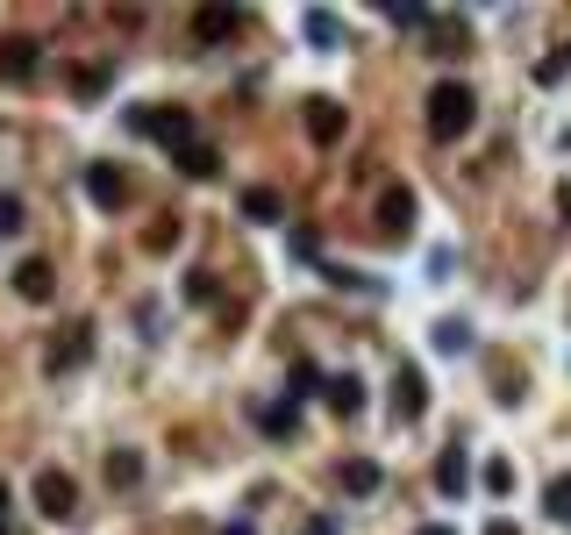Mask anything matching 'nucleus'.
Masks as SVG:
<instances>
[{"label": "nucleus", "mask_w": 571, "mask_h": 535, "mask_svg": "<svg viewBox=\"0 0 571 535\" xmlns=\"http://www.w3.org/2000/svg\"><path fill=\"white\" fill-rule=\"evenodd\" d=\"M472 121H478V100H472V86L443 79V86L429 94V136H435V143H457V136L472 129Z\"/></svg>", "instance_id": "1"}, {"label": "nucleus", "mask_w": 571, "mask_h": 535, "mask_svg": "<svg viewBox=\"0 0 571 535\" xmlns=\"http://www.w3.org/2000/svg\"><path fill=\"white\" fill-rule=\"evenodd\" d=\"M129 121H137L143 136H158V143H172V150L193 143V115H186V107H137Z\"/></svg>", "instance_id": "2"}, {"label": "nucleus", "mask_w": 571, "mask_h": 535, "mask_svg": "<svg viewBox=\"0 0 571 535\" xmlns=\"http://www.w3.org/2000/svg\"><path fill=\"white\" fill-rule=\"evenodd\" d=\"M422 415H429V386H422V372H414V364H400V372H394V421L414 428Z\"/></svg>", "instance_id": "3"}, {"label": "nucleus", "mask_w": 571, "mask_h": 535, "mask_svg": "<svg viewBox=\"0 0 571 535\" xmlns=\"http://www.w3.org/2000/svg\"><path fill=\"white\" fill-rule=\"evenodd\" d=\"M36 507L51 514V522H65V514L79 507V485H72V471H36Z\"/></svg>", "instance_id": "4"}, {"label": "nucleus", "mask_w": 571, "mask_h": 535, "mask_svg": "<svg viewBox=\"0 0 571 535\" xmlns=\"http://www.w3.org/2000/svg\"><path fill=\"white\" fill-rule=\"evenodd\" d=\"M343 129H351V115H343V100H328V94H314L308 100V136H314V143H343Z\"/></svg>", "instance_id": "5"}, {"label": "nucleus", "mask_w": 571, "mask_h": 535, "mask_svg": "<svg viewBox=\"0 0 571 535\" xmlns=\"http://www.w3.org/2000/svg\"><path fill=\"white\" fill-rule=\"evenodd\" d=\"M86 357H94V329H86V321H72V329L51 343V357H43V364H51V372H79Z\"/></svg>", "instance_id": "6"}, {"label": "nucleus", "mask_w": 571, "mask_h": 535, "mask_svg": "<svg viewBox=\"0 0 571 535\" xmlns=\"http://www.w3.org/2000/svg\"><path fill=\"white\" fill-rule=\"evenodd\" d=\"M414 228V193L408 186H386L379 193V236H408Z\"/></svg>", "instance_id": "7"}, {"label": "nucleus", "mask_w": 571, "mask_h": 535, "mask_svg": "<svg viewBox=\"0 0 571 535\" xmlns=\"http://www.w3.org/2000/svg\"><path fill=\"white\" fill-rule=\"evenodd\" d=\"M86 193H94V207H122L129 201V179L122 172H115V164H86Z\"/></svg>", "instance_id": "8"}, {"label": "nucleus", "mask_w": 571, "mask_h": 535, "mask_svg": "<svg viewBox=\"0 0 571 535\" xmlns=\"http://www.w3.org/2000/svg\"><path fill=\"white\" fill-rule=\"evenodd\" d=\"M236 29H244V14H236V8H201V14H193V36H201L207 51H215V43H229Z\"/></svg>", "instance_id": "9"}, {"label": "nucleus", "mask_w": 571, "mask_h": 535, "mask_svg": "<svg viewBox=\"0 0 571 535\" xmlns=\"http://www.w3.org/2000/svg\"><path fill=\"white\" fill-rule=\"evenodd\" d=\"M36 51H43L36 36H8L0 43V72H8V79H36Z\"/></svg>", "instance_id": "10"}, {"label": "nucleus", "mask_w": 571, "mask_h": 535, "mask_svg": "<svg viewBox=\"0 0 571 535\" xmlns=\"http://www.w3.org/2000/svg\"><path fill=\"white\" fill-rule=\"evenodd\" d=\"M322 400H328V407H336V415H343V421H357V415H365V378H351V372H336V378H328V393H322Z\"/></svg>", "instance_id": "11"}, {"label": "nucleus", "mask_w": 571, "mask_h": 535, "mask_svg": "<svg viewBox=\"0 0 571 535\" xmlns=\"http://www.w3.org/2000/svg\"><path fill=\"white\" fill-rule=\"evenodd\" d=\"M14 293H22V300H51L57 293L51 265H43V257H22V265H14Z\"/></svg>", "instance_id": "12"}, {"label": "nucleus", "mask_w": 571, "mask_h": 535, "mask_svg": "<svg viewBox=\"0 0 571 535\" xmlns=\"http://www.w3.org/2000/svg\"><path fill=\"white\" fill-rule=\"evenodd\" d=\"M379 479H386V471L371 464V457H351V464H343V493H357V500L379 493Z\"/></svg>", "instance_id": "13"}, {"label": "nucleus", "mask_w": 571, "mask_h": 535, "mask_svg": "<svg viewBox=\"0 0 571 535\" xmlns=\"http://www.w3.org/2000/svg\"><path fill=\"white\" fill-rule=\"evenodd\" d=\"M435 485H443V493H464V485H472V464H464V450H443V457H435Z\"/></svg>", "instance_id": "14"}, {"label": "nucleus", "mask_w": 571, "mask_h": 535, "mask_svg": "<svg viewBox=\"0 0 571 535\" xmlns=\"http://www.w3.org/2000/svg\"><path fill=\"white\" fill-rule=\"evenodd\" d=\"M179 172H186V179H215L222 172V158H215V150H207V143H186V150H179Z\"/></svg>", "instance_id": "15"}, {"label": "nucleus", "mask_w": 571, "mask_h": 535, "mask_svg": "<svg viewBox=\"0 0 571 535\" xmlns=\"http://www.w3.org/2000/svg\"><path fill=\"white\" fill-rule=\"evenodd\" d=\"M300 29H308L314 51H336V14H328V8H308V22H300Z\"/></svg>", "instance_id": "16"}, {"label": "nucleus", "mask_w": 571, "mask_h": 535, "mask_svg": "<svg viewBox=\"0 0 571 535\" xmlns=\"http://www.w3.org/2000/svg\"><path fill=\"white\" fill-rule=\"evenodd\" d=\"M258 428H265V436H293V428H300V407H293V400H286V407H258Z\"/></svg>", "instance_id": "17"}, {"label": "nucleus", "mask_w": 571, "mask_h": 535, "mask_svg": "<svg viewBox=\"0 0 571 535\" xmlns=\"http://www.w3.org/2000/svg\"><path fill=\"white\" fill-rule=\"evenodd\" d=\"M137 479H143V457L137 450H115L108 457V485H137Z\"/></svg>", "instance_id": "18"}, {"label": "nucleus", "mask_w": 571, "mask_h": 535, "mask_svg": "<svg viewBox=\"0 0 571 535\" xmlns=\"http://www.w3.org/2000/svg\"><path fill=\"white\" fill-rule=\"evenodd\" d=\"M435 350H443V357L472 350V329H464V321H435Z\"/></svg>", "instance_id": "19"}, {"label": "nucleus", "mask_w": 571, "mask_h": 535, "mask_svg": "<svg viewBox=\"0 0 571 535\" xmlns=\"http://www.w3.org/2000/svg\"><path fill=\"white\" fill-rule=\"evenodd\" d=\"M244 214H250V222H279V193L250 186V193H244Z\"/></svg>", "instance_id": "20"}, {"label": "nucleus", "mask_w": 571, "mask_h": 535, "mask_svg": "<svg viewBox=\"0 0 571 535\" xmlns=\"http://www.w3.org/2000/svg\"><path fill=\"white\" fill-rule=\"evenodd\" d=\"M72 86H79V100H100V94H108V72H100V65H79V72H72Z\"/></svg>", "instance_id": "21"}, {"label": "nucleus", "mask_w": 571, "mask_h": 535, "mask_svg": "<svg viewBox=\"0 0 571 535\" xmlns=\"http://www.w3.org/2000/svg\"><path fill=\"white\" fill-rule=\"evenodd\" d=\"M543 507H550V522H571V479H550Z\"/></svg>", "instance_id": "22"}, {"label": "nucleus", "mask_w": 571, "mask_h": 535, "mask_svg": "<svg viewBox=\"0 0 571 535\" xmlns=\"http://www.w3.org/2000/svg\"><path fill=\"white\" fill-rule=\"evenodd\" d=\"M564 72H571V51H550V57H543V65H536V79H543V86H558V79H564Z\"/></svg>", "instance_id": "23"}, {"label": "nucleus", "mask_w": 571, "mask_h": 535, "mask_svg": "<svg viewBox=\"0 0 571 535\" xmlns=\"http://www.w3.org/2000/svg\"><path fill=\"white\" fill-rule=\"evenodd\" d=\"M486 493H515V464H500V457H493V464H486Z\"/></svg>", "instance_id": "24"}, {"label": "nucleus", "mask_w": 571, "mask_h": 535, "mask_svg": "<svg viewBox=\"0 0 571 535\" xmlns=\"http://www.w3.org/2000/svg\"><path fill=\"white\" fill-rule=\"evenodd\" d=\"M386 22L394 29H429V8H386Z\"/></svg>", "instance_id": "25"}, {"label": "nucleus", "mask_w": 571, "mask_h": 535, "mask_svg": "<svg viewBox=\"0 0 571 535\" xmlns=\"http://www.w3.org/2000/svg\"><path fill=\"white\" fill-rule=\"evenodd\" d=\"M14 228H22V201H14V193H0V236H14Z\"/></svg>", "instance_id": "26"}, {"label": "nucleus", "mask_w": 571, "mask_h": 535, "mask_svg": "<svg viewBox=\"0 0 571 535\" xmlns=\"http://www.w3.org/2000/svg\"><path fill=\"white\" fill-rule=\"evenodd\" d=\"M0 535H8V479H0Z\"/></svg>", "instance_id": "27"}, {"label": "nucleus", "mask_w": 571, "mask_h": 535, "mask_svg": "<svg viewBox=\"0 0 571 535\" xmlns=\"http://www.w3.org/2000/svg\"><path fill=\"white\" fill-rule=\"evenodd\" d=\"M558 214H564V228H571V186H564V193H558Z\"/></svg>", "instance_id": "28"}, {"label": "nucleus", "mask_w": 571, "mask_h": 535, "mask_svg": "<svg viewBox=\"0 0 571 535\" xmlns=\"http://www.w3.org/2000/svg\"><path fill=\"white\" fill-rule=\"evenodd\" d=\"M414 535H457V528H443V522H429V528H414Z\"/></svg>", "instance_id": "29"}, {"label": "nucleus", "mask_w": 571, "mask_h": 535, "mask_svg": "<svg viewBox=\"0 0 571 535\" xmlns=\"http://www.w3.org/2000/svg\"><path fill=\"white\" fill-rule=\"evenodd\" d=\"M308 535H336V522H314V528H308Z\"/></svg>", "instance_id": "30"}, {"label": "nucleus", "mask_w": 571, "mask_h": 535, "mask_svg": "<svg viewBox=\"0 0 571 535\" xmlns=\"http://www.w3.org/2000/svg\"><path fill=\"white\" fill-rule=\"evenodd\" d=\"M486 535H515V528H507V522H493V528H486Z\"/></svg>", "instance_id": "31"}, {"label": "nucleus", "mask_w": 571, "mask_h": 535, "mask_svg": "<svg viewBox=\"0 0 571 535\" xmlns=\"http://www.w3.org/2000/svg\"><path fill=\"white\" fill-rule=\"evenodd\" d=\"M222 535H250V528H244V522H236V528H222Z\"/></svg>", "instance_id": "32"}, {"label": "nucleus", "mask_w": 571, "mask_h": 535, "mask_svg": "<svg viewBox=\"0 0 571 535\" xmlns=\"http://www.w3.org/2000/svg\"><path fill=\"white\" fill-rule=\"evenodd\" d=\"M564 150H571V136H564Z\"/></svg>", "instance_id": "33"}]
</instances>
